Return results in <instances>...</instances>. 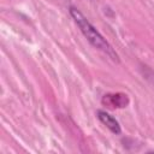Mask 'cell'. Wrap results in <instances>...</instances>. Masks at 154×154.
I'll list each match as a JSON object with an SVG mask.
<instances>
[{
    "mask_svg": "<svg viewBox=\"0 0 154 154\" xmlns=\"http://www.w3.org/2000/svg\"><path fill=\"white\" fill-rule=\"evenodd\" d=\"M69 13H70L71 18L73 19V22L76 23V25L79 28V30L83 34V36L87 38V41L94 48H96V49L101 51L102 53H105L113 61L119 63V57H118L117 52L114 51V48L111 46V43L102 36V34L89 22V19L77 7L70 6L69 7Z\"/></svg>",
    "mask_w": 154,
    "mask_h": 154,
    "instance_id": "1",
    "label": "cell"
},
{
    "mask_svg": "<svg viewBox=\"0 0 154 154\" xmlns=\"http://www.w3.org/2000/svg\"><path fill=\"white\" fill-rule=\"evenodd\" d=\"M102 103L111 107V108H124L129 105L130 100L126 94L123 93H113V94H106L102 97Z\"/></svg>",
    "mask_w": 154,
    "mask_h": 154,
    "instance_id": "2",
    "label": "cell"
},
{
    "mask_svg": "<svg viewBox=\"0 0 154 154\" xmlns=\"http://www.w3.org/2000/svg\"><path fill=\"white\" fill-rule=\"evenodd\" d=\"M96 117H97V119H99L111 132H113L114 135H119V134L122 132V128H120L119 122H118L112 114H109L108 112H106V111H103V109H97V111H96Z\"/></svg>",
    "mask_w": 154,
    "mask_h": 154,
    "instance_id": "3",
    "label": "cell"
}]
</instances>
